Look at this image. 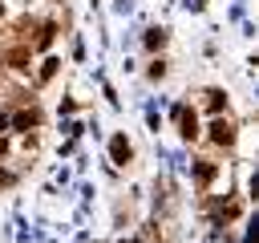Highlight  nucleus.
<instances>
[{
  "label": "nucleus",
  "mask_w": 259,
  "mask_h": 243,
  "mask_svg": "<svg viewBox=\"0 0 259 243\" xmlns=\"http://www.w3.org/2000/svg\"><path fill=\"white\" fill-rule=\"evenodd\" d=\"M210 142L231 146V142H235V126H231L227 117H214V122H210Z\"/></svg>",
  "instance_id": "1"
},
{
  "label": "nucleus",
  "mask_w": 259,
  "mask_h": 243,
  "mask_svg": "<svg viewBox=\"0 0 259 243\" xmlns=\"http://www.w3.org/2000/svg\"><path fill=\"white\" fill-rule=\"evenodd\" d=\"M178 126H182V138H194V134H198V117H194V109L178 105Z\"/></svg>",
  "instance_id": "2"
},
{
  "label": "nucleus",
  "mask_w": 259,
  "mask_h": 243,
  "mask_svg": "<svg viewBox=\"0 0 259 243\" xmlns=\"http://www.w3.org/2000/svg\"><path fill=\"white\" fill-rule=\"evenodd\" d=\"M109 150H113V162H125V158H130V142H125V138H113Z\"/></svg>",
  "instance_id": "3"
},
{
  "label": "nucleus",
  "mask_w": 259,
  "mask_h": 243,
  "mask_svg": "<svg viewBox=\"0 0 259 243\" xmlns=\"http://www.w3.org/2000/svg\"><path fill=\"white\" fill-rule=\"evenodd\" d=\"M162 40H166V36H162V28H154V32L146 36V45H150V49H154V45H162Z\"/></svg>",
  "instance_id": "4"
},
{
  "label": "nucleus",
  "mask_w": 259,
  "mask_h": 243,
  "mask_svg": "<svg viewBox=\"0 0 259 243\" xmlns=\"http://www.w3.org/2000/svg\"><path fill=\"white\" fill-rule=\"evenodd\" d=\"M4 182H8V174H4V170H0V186H4Z\"/></svg>",
  "instance_id": "5"
}]
</instances>
